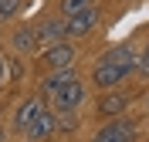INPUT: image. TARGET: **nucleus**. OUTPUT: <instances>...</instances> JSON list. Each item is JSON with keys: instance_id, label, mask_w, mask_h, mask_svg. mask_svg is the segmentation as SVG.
<instances>
[{"instance_id": "0eeeda50", "label": "nucleus", "mask_w": 149, "mask_h": 142, "mask_svg": "<svg viewBox=\"0 0 149 142\" xmlns=\"http://www.w3.org/2000/svg\"><path fill=\"white\" fill-rule=\"evenodd\" d=\"M98 24H102V14H98V7L92 3L88 10H81V14L68 17V37H85V34H92Z\"/></svg>"}, {"instance_id": "7ed1b4c3", "label": "nucleus", "mask_w": 149, "mask_h": 142, "mask_svg": "<svg viewBox=\"0 0 149 142\" xmlns=\"http://www.w3.org/2000/svg\"><path fill=\"white\" fill-rule=\"evenodd\" d=\"M34 34H37V44H61L68 41V20L61 14H51V17H41L34 24Z\"/></svg>"}, {"instance_id": "39448f33", "label": "nucleus", "mask_w": 149, "mask_h": 142, "mask_svg": "<svg viewBox=\"0 0 149 142\" xmlns=\"http://www.w3.org/2000/svg\"><path fill=\"white\" fill-rule=\"evenodd\" d=\"M44 108H47V105H44V98H41V95L24 98V102L17 105V112H14V132H27L31 122H34V118L44 112Z\"/></svg>"}, {"instance_id": "f3484780", "label": "nucleus", "mask_w": 149, "mask_h": 142, "mask_svg": "<svg viewBox=\"0 0 149 142\" xmlns=\"http://www.w3.org/2000/svg\"><path fill=\"white\" fill-rule=\"evenodd\" d=\"M3 135H7V132H3V129H0V142H3Z\"/></svg>"}, {"instance_id": "9d476101", "label": "nucleus", "mask_w": 149, "mask_h": 142, "mask_svg": "<svg viewBox=\"0 0 149 142\" xmlns=\"http://www.w3.org/2000/svg\"><path fill=\"white\" fill-rule=\"evenodd\" d=\"M125 105H129V95L125 91H109L102 102H98V115H102V118H119V115L125 112Z\"/></svg>"}, {"instance_id": "6e6552de", "label": "nucleus", "mask_w": 149, "mask_h": 142, "mask_svg": "<svg viewBox=\"0 0 149 142\" xmlns=\"http://www.w3.org/2000/svg\"><path fill=\"white\" fill-rule=\"evenodd\" d=\"M74 78H78L74 64H68V68H54V71H47V75L41 78V88H37V91H44V95H54V91H61L65 85H71Z\"/></svg>"}, {"instance_id": "2eb2a0df", "label": "nucleus", "mask_w": 149, "mask_h": 142, "mask_svg": "<svg viewBox=\"0 0 149 142\" xmlns=\"http://www.w3.org/2000/svg\"><path fill=\"white\" fill-rule=\"evenodd\" d=\"M136 75H139V78H146V81H149V44L142 47L139 61H136Z\"/></svg>"}, {"instance_id": "f03ea898", "label": "nucleus", "mask_w": 149, "mask_h": 142, "mask_svg": "<svg viewBox=\"0 0 149 142\" xmlns=\"http://www.w3.org/2000/svg\"><path fill=\"white\" fill-rule=\"evenodd\" d=\"M88 98V91H85V81H78L74 78L71 85H65L61 91L47 95V108L51 112H78V105Z\"/></svg>"}, {"instance_id": "20e7f679", "label": "nucleus", "mask_w": 149, "mask_h": 142, "mask_svg": "<svg viewBox=\"0 0 149 142\" xmlns=\"http://www.w3.org/2000/svg\"><path fill=\"white\" fill-rule=\"evenodd\" d=\"M92 142H136V122L119 115V118H112L109 125H102Z\"/></svg>"}, {"instance_id": "f8f14e48", "label": "nucleus", "mask_w": 149, "mask_h": 142, "mask_svg": "<svg viewBox=\"0 0 149 142\" xmlns=\"http://www.w3.org/2000/svg\"><path fill=\"white\" fill-rule=\"evenodd\" d=\"M27 3L31 0H0V24H3V20H14L17 14H24Z\"/></svg>"}, {"instance_id": "a211bd4d", "label": "nucleus", "mask_w": 149, "mask_h": 142, "mask_svg": "<svg viewBox=\"0 0 149 142\" xmlns=\"http://www.w3.org/2000/svg\"><path fill=\"white\" fill-rule=\"evenodd\" d=\"M27 142H31V139H27Z\"/></svg>"}, {"instance_id": "9b49d317", "label": "nucleus", "mask_w": 149, "mask_h": 142, "mask_svg": "<svg viewBox=\"0 0 149 142\" xmlns=\"http://www.w3.org/2000/svg\"><path fill=\"white\" fill-rule=\"evenodd\" d=\"M10 41H14V51H20V54H34L37 47H41L37 44V34H34V24H20Z\"/></svg>"}, {"instance_id": "423d86ee", "label": "nucleus", "mask_w": 149, "mask_h": 142, "mask_svg": "<svg viewBox=\"0 0 149 142\" xmlns=\"http://www.w3.org/2000/svg\"><path fill=\"white\" fill-rule=\"evenodd\" d=\"M74 57H78L74 44H71V41H61V44H51L44 54H41V64H44L47 71H54V68H68V64H74Z\"/></svg>"}, {"instance_id": "4468645a", "label": "nucleus", "mask_w": 149, "mask_h": 142, "mask_svg": "<svg viewBox=\"0 0 149 142\" xmlns=\"http://www.w3.org/2000/svg\"><path fill=\"white\" fill-rule=\"evenodd\" d=\"M54 125H58V132L78 129V112H54Z\"/></svg>"}, {"instance_id": "ddd939ff", "label": "nucleus", "mask_w": 149, "mask_h": 142, "mask_svg": "<svg viewBox=\"0 0 149 142\" xmlns=\"http://www.w3.org/2000/svg\"><path fill=\"white\" fill-rule=\"evenodd\" d=\"M95 0H58V14H61V17H74V14H81V10H88L92 7Z\"/></svg>"}, {"instance_id": "dca6fc26", "label": "nucleus", "mask_w": 149, "mask_h": 142, "mask_svg": "<svg viewBox=\"0 0 149 142\" xmlns=\"http://www.w3.org/2000/svg\"><path fill=\"white\" fill-rule=\"evenodd\" d=\"M3 78H7V57L0 54V81H3Z\"/></svg>"}, {"instance_id": "f257e3e1", "label": "nucleus", "mask_w": 149, "mask_h": 142, "mask_svg": "<svg viewBox=\"0 0 149 142\" xmlns=\"http://www.w3.org/2000/svg\"><path fill=\"white\" fill-rule=\"evenodd\" d=\"M136 47L125 41V44H115V47H109L98 61H95V68H92V81H95V88H115V85H122L129 75H136Z\"/></svg>"}, {"instance_id": "1a4fd4ad", "label": "nucleus", "mask_w": 149, "mask_h": 142, "mask_svg": "<svg viewBox=\"0 0 149 142\" xmlns=\"http://www.w3.org/2000/svg\"><path fill=\"white\" fill-rule=\"evenodd\" d=\"M54 132H58V125H54V112H51V108H44V112H41L34 122H31V129H27L24 135H27L31 142H47Z\"/></svg>"}]
</instances>
